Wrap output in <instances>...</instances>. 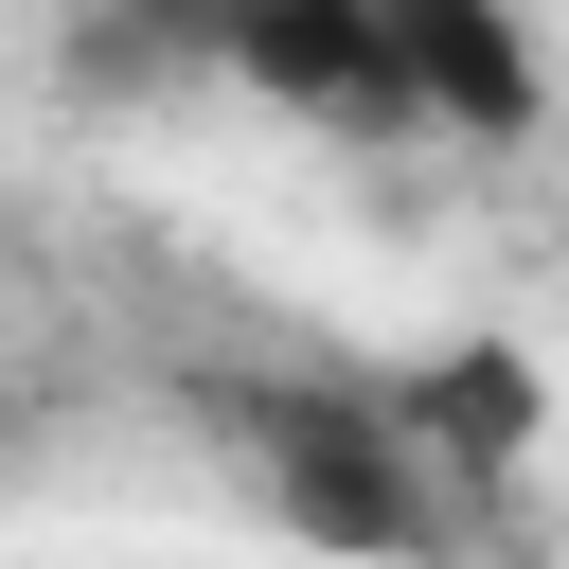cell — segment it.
I'll return each instance as SVG.
<instances>
[{
	"mask_svg": "<svg viewBox=\"0 0 569 569\" xmlns=\"http://www.w3.org/2000/svg\"><path fill=\"white\" fill-rule=\"evenodd\" d=\"M71 53H89L107 89H124V71H213V53H231V0H89Z\"/></svg>",
	"mask_w": 569,
	"mask_h": 569,
	"instance_id": "cell-1",
	"label": "cell"
}]
</instances>
